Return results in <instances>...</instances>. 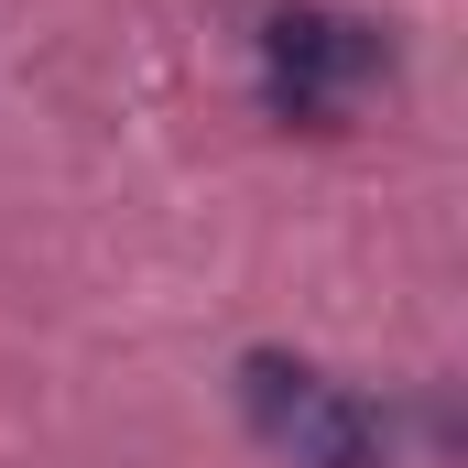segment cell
Returning a JSON list of instances; mask_svg holds the SVG:
<instances>
[{
    "label": "cell",
    "instance_id": "obj_1",
    "mask_svg": "<svg viewBox=\"0 0 468 468\" xmlns=\"http://www.w3.org/2000/svg\"><path fill=\"white\" fill-rule=\"evenodd\" d=\"M239 414H250V436H261L283 468H392L381 414H370L359 392H338L327 370L283 359V349L239 359Z\"/></svg>",
    "mask_w": 468,
    "mask_h": 468
},
{
    "label": "cell",
    "instance_id": "obj_2",
    "mask_svg": "<svg viewBox=\"0 0 468 468\" xmlns=\"http://www.w3.org/2000/svg\"><path fill=\"white\" fill-rule=\"evenodd\" d=\"M261 66H272V110L327 120V110H349L370 77H392V44L370 22H349V11H272Z\"/></svg>",
    "mask_w": 468,
    "mask_h": 468
}]
</instances>
